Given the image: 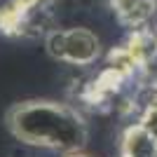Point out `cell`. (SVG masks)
<instances>
[{"label":"cell","mask_w":157,"mask_h":157,"mask_svg":"<svg viewBox=\"0 0 157 157\" xmlns=\"http://www.w3.org/2000/svg\"><path fill=\"white\" fill-rule=\"evenodd\" d=\"M5 124L21 143L61 152H78L89 136L85 117L75 108L47 98L14 103L5 115Z\"/></svg>","instance_id":"obj_1"},{"label":"cell","mask_w":157,"mask_h":157,"mask_svg":"<svg viewBox=\"0 0 157 157\" xmlns=\"http://www.w3.org/2000/svg\"><path fill=\"white\" fill-rule=\"evenodd\" d=\"M45 45L52 59L66 61V63H73V66H89L101 54L98 38L87 28L52 31L47 35Z\"/></svg>","instance_id":"obj_2"},{"label":"cell","mask_w":157,"mask_h":157,"mask_svg":"<svg viewBox=\"0 0 157 157\" xmlns=\"http://www.w3.org/2000/svg\"><path fill=\"white\" fill-rule=\"evenodd\" d=\"M122 155H127V157H157V134H152L141 122L127 127L124 136H122Z\"/></svg>","instance_id":"obj_3"},{"label":"cell","mask_w":157,"mask_h":157,"mask_svg":"<svg viewBox=\"0 0 157 157\" xmlns=\"http://www.w3.org/2000/svg\"><path fill=\"white\" fill-rule=\"evenodd\" d=\"M117 19L129 28H143L152 19L157 10V0H117L113 2Z\"/></svg>","instance_id":"obj_4"},{"label":"cell","mask_w":157,"mask_h":157,"mask_svg":"<svg viewBox=\"0 0 157 157\" xmlns=\"http://www.w3.org/2000/svg\"><path fill=\"white\" fill-rule=\"evenodd\" d=\"M127 49L131 52V56L138 61V66L143 68L157 56V35L145 28H134V33L127 40Z\"/></svg>","instance_id":"obj_5"},{"label":"cell","mask_w":157,"mask_h":157,"mask_svg":"<svg viewBox=\"0 0 157 157\" xmlns=\"http://www.w3.org/2000/svg\"><path fill=\"white\" fill-rule=\"evenodd\" d=\"M108 68L115 71L120 78H124V80H129V78H134V75L141 73L138 61L131 56V52L127 47H117V49H113V52L108 54Z\"/></svg>","instance_id":"obj_6"},{"label":"cell","mask_w":157,"mask_h":157,"mask_svg":"<svg viewBox=\"0 0 157 157\" xmlns=\"http://www.w3.org/2000/svg\"><path fill=\"white\" fill-rule=\"evenodd\" d=\"M141 124L148 127L152 134H157V94L148 101V105H145L143 115H141Z\"/></svg>","instance_id":"obj_7"},{"label":"cell","mask_w":157,"mask_h":157,"mask_svg":"<svg viewBox=\"0 0 157 157\" xmlns=\"http://www.w3.org/2000/svg\"><path fill=\"white\" fill-rule=\"evenodd\" d=\"M66 157H89V155H80V152H68Z\"/></svg>","instance_id":"obj_8"},{"label":"cell","mask_w":157,"mask_h":157,"mask_svg":"<svg viewBox=\"0 0 157 157\" xmlns=\"http://www.w3.org/2000/svg\"><path fill=\"white\" fill-rule=\"evenodd\" d=\"M122 157H127V155H122Z\"/></svg>","instance_id":"obj_9"}]
</instances>
